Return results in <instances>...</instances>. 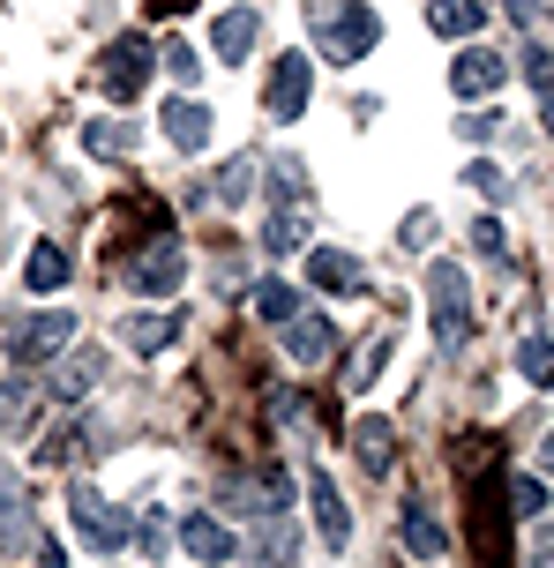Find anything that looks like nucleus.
Segmentation results:
<instances>
[{
  "mask_svg": "<svg viewBox=\"0 0 554 568\" xmlns=\"http://www.w3.org/2000/svg\"><path fill=\"white\" fill-rule=\"evenodd\" d=\"M83 150L90 158H128V150H135V128H128V120H90Z\"/></svg>",
  "mask_w": 554,
  "mask_h": 568,
  "instance_id": "obj_23",
  "label": "nucleus"
},
{
  "mask_svg": "<svg viewBox=\"0 0 554 568\" xmlns=\"http://www.w3.org/2000/svg\"><path fill=\"white\" fill-rule=\"evenodd\" d=\"M465 180H472V187H480V195H502V187H510V180H502V172H495V165H472V172H465Z\"/></svg>",
  "mask_w": 554,
  "mask_h": 568,
  "instance_id": "obj_35",
  "label": "nucleus"
},
{
  "mask_svg": "<svg viewBox=\"0 0 554 568\" xmlns=\"http://www.w3.org/2000/svg\"><path fill=\"white\" fill-rule=\"evenodd\" d=\"M427 322H435V344L472 337V277L457 262H435V270H427Z\"/></svg>",
  "mask_w": 554,
  "mask_h": 568,
  "instance_id": "obj_3",
  "label": "nucleus"
},
{
  "mask_svg": "<svg viewBox=\"0 0 554 568\" xmlns=\"http://www.w3.org/2000/svg\"><path fill=\"white\" fill-rule=\"evenodd\" d=\"M315 38H322V53L338 60V68H352V60L375 53L382 23H375V8H367V0H345V8H322V16H315Z\"/></svg>",
  "mask_w": 554,
  "mask_h": 568,
  "instance_id": "obj_4",
  "label": "nucleus"
},
{
  "mask_svg": "<svg viewBox=\"0 0 554 568\" xmlns=\"http://www.w3.org/2000/svg\"><path fill=\"white\" fill-rule=\"evenodd\" d=\"M23 404H30V389H23V382H8V389H0V426H23L30 419Z\"/></svg>",
  "mask_w": 554,
  "mask_h": 568,
  "instance_id": "obj_32",
  "label": "nucleus"
},
{
  "mask_svg": "<svg viewBox=\"0 0 554 568\" xmlns=\"http://www.w3.org/2000/svg\"><path fill=\"white\" fill-rule=\"evenodd\" d=\"M68 516H75V539H83L90 554H120V546L135 539V524H128L98 486H83V479L68 486Z\"/></svg>",
  "mask_w": 554,
  "mask_h": 568,
  "instance_id": "obj_5",
  "label": "nucleus"
},
{
  "mask_svg": "<svg viewBox=\"0 0 554 568\" xmlns=\"http://www.w3.org/2000/svg\"><path fill=\"white\" fill-rule=\"evenodd\" d=\"M135 546H143L150 561H158V554H165V546H173V531H165V509H150V516H135Z\"/></svg>",
  "mask_w": 554,
  "mask_h": 568,
  "instance_id": "obj_27",
  "label": "nucleus"
},
{
  "mask_svg": "<svg viewBox=\"0 0 554 568\" xmlns=\"http://www.w3.org/2000/svg\"><path fill=\"white\" fill-rule=\"evenodd\" d=\"M510 509L540 516V509H547V486H540V479H510Z\"/></svg>",
  "mask_w": 554,
  "mask_h": 568,
  "instance_id": "obj_29",
  "label": "nucleus"
},
{
  "mask_svg": "<svg viewBox=\"0 0 554 568\" xmlns=\"http://www.w3.org/2000/svg\"><path fill=\"white\" fill-rule=\"evenodd\" d=\"M540 456H547V471H554V434H547V449H540Z\"/></svg>",
  "mask_w": 554,
  "mask_h": 568,
  "instance_id": "obj_38",
  "label": "nucleus"
},
{
  "mask_svg": "<svg viewBox=\"0 0 554 568\" xmlns=\"http://www.w3.org/2000/svg\"><path fill=\"white\" fill-rule=\"evenodd\" d=\"M397 240H405V247H435V240H442V217H435V210H412L405 225H397Z\"/></svg>",
  "mask_w": 554,
  "mask_h": 568,
  "instance_id": "obj_28",
  "label": "nucleus"
},
{
  "mask_svg": "<svg viewBox=\"0 0 554 568\" xmlns=\"http://www.w3.org/2000/svg\"><path fill=\"white\" fill-rule=\"evenodd\" d=\"M23 284H30V292H38V300L68 284V255H60L53 240H38V247H30V255H23Z\"/></svg>",
  "mask_w": 554,
  "mask_h": 568,
  "instance_id": "obj_20",
  "label": "nucleus"
},
{
  "mask_svg": "<svg viewBox=\"0 0 554 568\" xmlns=\"http://www.w3.org/2000/svg\"><path fill=\"white\" fill-rule=\"evenodd\" d=\"M472 247H480V255H510V240H502V217H472Z\"/></svg>",
  "mask_w": 554,
  "mask_h": 568,
  "instance_id": "obj_30",
  "label": "nucleus"
},
{
  "mask_svg": "<svg viewBox=\"0 0 554 568\" xmlns=\"http://www.w3.org/2000/svg\"><path fill=\"white\" fill-rule=\"evenodd\" d=\"M255 38H263V16H255V8H225V16L210 23V45H218L225 68H240V60L255 53Z\"/></svg>",
  "mask_w": 554,
  "mask_h": 568,
  "instance_id": "obj_15",
  "label": "nucleus"
},
{
  "mask_svg": "<svg viewBox=\"0 0 554 568\" xmlns=\"http://www.w3.org/2000/svg\"><path fill=\"white\" fill-rule=\"evenodd\" d=\"M308 284L330 292V300H360L367 292V262L345 255V247H308Z\"/></svg>",
  "mask_w": 554,
  "mask_h": 568,
  "instance_id": "obj_8",
  "label": "nucleus"
},
{
  "mask_svg": "<svg viewBox=\"0 0 554 568\" xmlns=\"http://www.w3.org/2000/svg\"><path fill=\"white\" fill-rule=\"evenodd\" d=\"M180 277H188V247H180L173 232H165V240H150L143 262L128 270V292H143V300H173Z\"/></svg>",
  "mask_w": 554,
  "mask_h": 568,
  "instance_id": "obj_6",
  "label": "nucleus"
},
{
  "mask_svg": "<svg viewBox=\"0 0 554 568\" xmlns=\"http://www.w3.org/2000/svg\"><path fill=\"white\" fill-rule=\"evenodd\" d=\"M382 359H390V337H367V352H360V374H352V382L367 389V382L382 374Z\"/></svg>",
  "mask_w": 554,
  "mask_h": 568,
  "instance_id": "obj_33",
  "label": "nucleus"
},
{
  "mask_svg": "<svg viewBox=\"0 0 554 568\" xmlns=\"http://www.w3.org/2000/svg\"><path fill=\"white\" fill-rule=\"evenodd\" d=\"M397 524H405V546L420 554V561H435L442 546H450V539H442V524H435V509H427L420 494H405V516H397Z\"/></svg>",
  "mask_w": 554,
  "mask_h": 568,
  "instance_id": "obj_19",
  "label": "nucleus"
},
{
  "mask_svg": "<svg viewBox=\"0 0 554 568\" xmlns=\"http://www.w3.org/2000/svg\"><path fill=\"white\" fill-rule=\"evenodd\" d=\"M517 374L540 382V389H554V344L547 337H517Z\"/></svg>",
  "mask_w": 554,
  "mask_h": 568,
  "instance_id": "obj_24",
  "label": "nucleus"
},
{
  "mask_svg": "<svg viewBox=\"0 0 554 568\" xmlns=\"http://www.w3.org/2000/svg\"><path fill=\"white\" fill-rule=\"evenodd\" d=\"M120 344H135L143 359H158V352L180 344V314H128V322H120Z\"/></svg>",
  "mask_w": 554,
  "mask_h": 568,
  "instance_id": "obj_18",
  "label": "nucleus"
},
{
  "mask_svg": "<svg viewBox=\"0 0 554 568\" xmlns=\"http://www.w3.org/2000/svg\"><path fill=\"white\" fill-rule=\"evenodd\" d=\"M263 113L270 120H300L308 113V60L300 53H278V68H270V83H263Z\"/></svg>",
  "mask_w": 554,
  "mask_h": 568,
  "instance_id": "obj_11",
  "label": "nucleus"
},
{
  "mask_svg": "<svg viewBox=\"0 0 554 568\" xmlns=\"http://www.w3.org/2000/svg\"><path fill=\"white\" fill-rule=\"evenodd\" d=\"M495 128H502V113H465V120H457V135H472V142H487Z\"/></svg>",
  "mask_w": 554,
  "mask_h": 568,
  "instance_id": "obj_34",
  "label": "nucleus"
},
{
  "mask_svg": "<svg viewBox=\"0 0 554 568\" xmlns=\"http://www.w3.org/2000/svg\"><path fill=\"white\" fill-rule=\"evenodd\" d=\"M502 8H510V16H532V0H502Z\"/></svg>",
  "mask_w": 554,
  "mask_h": 568,
  "instance_id": "obj_37",
  "label": "nucleus"
},
{
  "mask_svg": "<svg viewBox=\"0 0 554 568\" xmlns=\"http://www.w3.org/2000/svg\"><path fill=\"white\" fill-rule=\"evenodd\" d=\"M308 509H315V539L330 546V554H345L352 546V509H345V494H338L330 471H308Z\"/></svg>",
  "mask_w": 554,
  "mask_h": 568,
  "instance_id": "obj_9",
  "label": "nucleus"
},
{
  "mask_svg": "<svg viewBox=\"0 0 554 568\" xmlns=\"http://www.w3.org/2000/svg\"><path fill=\"white\" fill-rule=\"evenodd\" d=\"M502 75H510V53H495V45H465V53L450 60V90L457 98H487V90H502Z\"/></svg>",
  "mask_w": 554,
  "mask_h": 568,
  "instance_id": "obj_10",
  "label": "nucleus"
},
{
  "mask_svg": "<svg viewBox=\"0 0 554 568\" xmlns=\"http://www.w3.org/2000/svg\"><path fill=\"white\" fill-rule=\"evenodd\" d=\"M180 546H188V554H195V561L203 568H218V561H233L240 554V539H233V524H225V516H188V524H180Z\"/></svg>",
  "mask_w": 554,
  "mask_h": 568,
  "instance_id": "obj_13",
  "label": "nucleus"
},
{
  "mask_svg": "<svg viewBox=\"0 0 554 568\" xmlns=\"http://www.w3.org/2000/svg\"><path fill=\"white\" fill-rule=\"evenodd\" d=\"M248 187H255V158H225V172H218V202L233 210V202H248Z\"/></svg>",
  "mask_w": 554,
  "mask_h": 568,
  "instance_id": "obj_25",
  "label": "nucleus"
},
{
  "mask_svg": "<svg viewBox=\"0 0 554 568\" xmlns=\"http://www.w3.org/2000/svg\"><path fill=\"white\" fill-rule=\"evenodd\" d=\"M330 344H338V329H330L322 314H292V322H285V359H292V367H322Z\"/></svg>",
  "mask_w": 554,
  "mask_h": 568,
  "instance_id": "obj_17",
  "label": "nucleus"
},
{
  "mask_svg": "<svg viewBox=\"0 0 554 568\" xmlns=\"http://www.w3.org/2000/svg\"><path fill=\"white\" fill-rule=\"evenodd\" d=\"M427 23L442 38H472V30L487 23V0H427Z\"/></svg>",
  "mask_w": 554,
  "mask_h": 568,
  "instance_id": "obj_21",
  "label": "nucleus"
},
{
  "mask_svg": "<svg viewBox=\"0 0 554 568\" xmlns=\"http://www.w3.org/2000/svg\"><path fill=\"white\" fill-rule=\"evenodd\" d=\"M517 68H525V83L540 90V98H554V53H547V45H525V53H517Z\"/></svg>",
  "mask_w": 554,
  "mask_h": 568,
  "instance_id": "obj_26",
  "label": "nucleus"
},
{
  "mask_svg": "<svg viewBox=\"0 0 554 568\" xmlns=\"http://www.w3.org/2000/svg\"><path fill=\"white\" fill-rule=\"evenodd\" d=\"M68 337H75V314H68V307L30 314L23 329H16V367H46V359H60Z\"/></svg>",
  "mask_w": 554,
  "mask_h": 568,
  "instance_id": "obj_7",
  "label": "nucleus"
},
{
  "mask_svg": "<svg viewBox=\"0 0 554 568\" xmlns=\"http://www.w3.org/2000/svg\"><path fill=\"white\" fill-rule=\"evenodd\" d=\"M158 128H165V142H173V150H188V158H195V150L210 142V105H195V98L180 90V98H165V105H158Z\"/></svg>",
  "mask_w": 554,
  "mask_h": 568,
  "instance_id": "obj_12",
  "label": "nucleus"
},
{
  "mask_svg": "<svg viewBox=\"0 0 554 568\" xmlns=\"http://www.w3.org/2000/svg\"><path fill=\"white\" fill-rule=\"evenodd\" d=\"M255 314L285 329L292 314H300V284H285V277H263V284H255Z\"/></svg>",
  "mask_w": 554,
  "mask_h": 568,
  "instance_id": "obj_22",
  "label": "nucleus"
},
{
  "mask_svg": "<svg viewBox=\"0 0 554 568\" xmlns=\"http://www.w3.org/2000/svg\"><path fill=\"white\" fill-rule=\"evenodd\" d=\"M532 568H554V531H540V539H532Z\"/></svg>",
  "mask_w": 554,
  "mask_h": 568,
  "instance_id": "obj_36",
  "label": "nucleus"
},
{
  "mask_svg": "<svg viewBox=\"0 0 554 568\" xmlns=\"http://www.w3.org/2000/svg\"><path fill=\"white\" fill-rule=\"evenodd\" d=\"M165 68H173L180 83H195V68H203V60H195V45H180V38H165Z\"/></svg>",
  "mask_w": 554,
  "mask_h": 568,
  "instance_id": "obj_31",
  "label": "nucleus"
},
{
  "mask_svg": "<svg viewBox=\"0 0 554 568\" xmlns=\"http://www.w3.org/2000/svg\"><path fill=\"white\" fill-rule=\"evenodd\" d=\"M150 60H158V45H150V38H135V30H128V38H113V45L98 53V98H105V105H135V98H143V83H150Z\"/></svg>",
  "mask_w": 554,
  "mask_h": 568,
  "instance_id": "obj_2",
  "label": "nucleus"
},
{
  "mask_svg": "<svg viewBox=\"0 0 554 568\" xmlns=\"http://www.w3.org/2000/svg\"><path fill=\"white\" fill-rule=\"evenodd\" d=\"M0 486H8V479H0Z\"/></svg>",
  "mask_w": 554,
  "mask_h": 568,
  "instance_id": "obj_39",
  "label": "nucleus"
},
{
  "mask_svg": "<svg viewBox=\"0 0 554 568\" xmlns=\"http://www.w3.org/2000/svg\"><path fill=\"white\" fill-rule=\"evenodd\" d=\"M98 382H105V352H98V344H83L75 359H60V367H53L46 397H53V404H75V397H90Z\"/></svg>",
  "mask_w": 554,
  "mask_h": 568,
  "instance_id": "obj_14",
  "label": "nucleus"
},
{
  "mask_svg": "<svg viewBox=\"0 0 554 568\" xmlns=\"http://www.w3.org/2000/svg\"><path fill=\"white\" fill-rule=\"evenodd\" d=\"M352 456H360L367 471H390V456H397V419H390V412H360V419H352Z\"/></svg>",
  "mask_w": 554,
  "mask_h": 568,
  "instance_id": "obj_16",
  "label": "nucleus"
},
{
  "mask_svg": "<svg viewBox=\"0 0 554 568\" xmlns=\"http://www.w3.org/2000/svg\"><path fill=\"white\" fill-rule=\"evenodd\" d=\"M308 247V180H300V165L292 158H278V172H270V225H263V255H300Z\"/></svg>",
  "mask_w": 554,
  "mask_h": 568,
  "instance_id": "obj_1",
  "label": "nucleus"
}]
</instances>
